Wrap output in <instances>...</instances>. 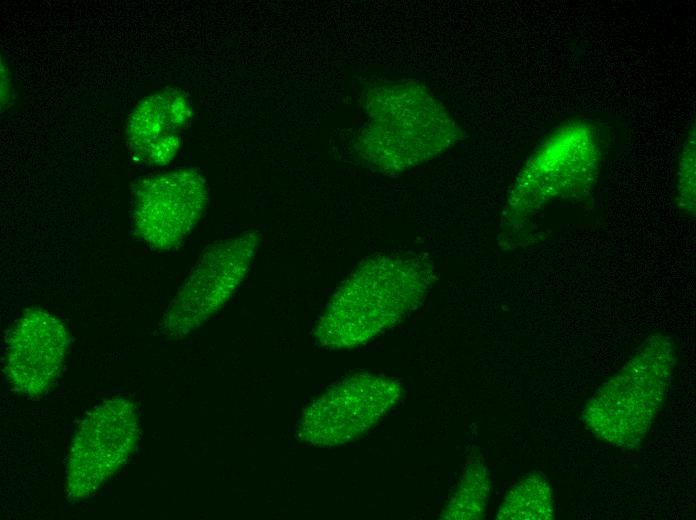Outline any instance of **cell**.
<instances>
[{"label":"cell","instance_id":"cell-7","mask_svg":"<svg viewBox=\"0 0 696 520\" xmlns=\"http://www.w3.org/2000/svg\"><path fill=\"white\" fill-rule=\"evenodd\" d=\"M552 140L531 159L515 186L510 208L516 214L573 197L595 181L598 152L591 132L563 129Z\"/></svg>","mask_w":696,"mask_h":520},{"label":"cell","instance_id":"cell-4","mask_svg":"<svg viewBox=\"0 0 696 520\" xmlns=\"http://www.w3.org/2000/svg\"><path fill=\"white\" fill-rule=\"evenodd\" d=\"M139 434L137 410L125 398L107 399L89 411L71 442L67 498L80 501L95 494L128 460Z\"/></svg>","mask_w":696,"mask_h":520},{"label":"cell","instance_id":"cell-10","mask_svg":"<svg viewBox=\"0 0 696 520\" xmlns=\"http://www.w3.org/2000/svg\"><path fill=\"white\" fill-rule=\"evenodd\" d=\"M496 519L552 520L555 504L552 489L539 474H530L518 481L506 494Z\"/></svg>","mask_w":696,"mask_h":520},{"label":"cell","instance_id":"cell-2","mask_svg":"<svg viewBox=\"0 0 696 520\" xmlns=\"http://www.w3.org/2000/svg\"><path fill=\"white\" fill-rule=\"evenodd\" d=\"M675 365L672 339L662 333L649 335L589 398L582 412L584 425L605 443L637 448L665 400Z\"/></svg>","mask_w":696,"mask_h":520},{"label":"cell","instance_id":"cell-12","mask_svg":"<svg viewBox=\"0 0 696 520\" xmlns=\"http://www.w3.org/2000/svg\"><path fill=\"white\" fill-rule=\"evenodd\" d=\"M694 146L690 145L688 151H684V157L681 162L679 190L682 199L681 205L687 210H692L694 207Z\"/></svg>","mask_w":696,"mask_h":520},{"label":"cell","instance_id":"cell-9","mask_svg":"<svg viewBox=\"0 0 696 520\" xmlns=\"http://www.w3.org/2000/svg\"><path fill=\"white\" fill-rule=\"evenodd\" d=\"M192 117L188 96L178 88H165L141 99L131 111L126 146L131 155L149 167L169 163L179 151L181 136Z\"/></svg>","mask_w":696,"mask_h":520},{"label":"cell","instance_id":"cell-3","mask_svg":"<svg viewBox=\"0 0 696 520\" xmlns=\"http://www.w3.org/2000/svg\"><path fill=\"white\" fill-rule=\"evenodd\" d=\"M259 242L258 232L247 231L209 246L168 305L161 332L183 337L217 312L245 279Z\"/></svg>","mask_w":696,"mask_h":520},{"label":"cell","instance_id":"cell-5","mask_svg":"<svg viewBox=\"0 0 696 520\" xmlns=\"http://www.w3.org/2000/svg\"><path fill=\"white\" fill-rule=\"evenodd\" d=\"M402 397V385L392 378L355 374L308 405L299 421L298 435L319 446L348 443L370 430Z\"/></svg>","mask_w":696,"mask_h":520},{"label":"cell","instance_id":"cell-11","mask_svg":"<svg viewBox=\"0 0 696 520\" xmlns=\"http://www.w3.org/2000/svg\"><path fill=\"white\" fill-rule=\"evenodd\" d=\"M490 493L487 467L481 459L473 458L465 468L460 483L450 497L441 519H480L486 509Z\"/></svg>","mask_w":696,"mask_h":520},{"label":"cell","instance_id":"cell-8","mask_svg":"<svg viewBox=\"0 0 696 520\" xmlns=\"http://www.w3.org/2000/svg\"><path fill=\"white\" fill-rule=\"evenodd\" d=\"M68 344V330L58 317L40 307L24 310L5 347V370L14 389L30 397L46 392L62 370Z\"/></svg>","mask_w":696,"mask_h":520},{"label":"cell","instance_id":"cell-13","mask_svg":"<svg viewBox=\"0 0 696 520\" xmlns=\"http://www.w3.org/2000/svg\"><path fill=\"white\" fill-rule=\"evenodd\" d=\"M12 94V81L7 66L1 60V106H6Z\"/></svg>","mask_w":696,"mask_h":520},{"label":"cell","instance_id":"cell-6","mask_svg":"<svg viewBox=\"0 0 696 520\" xmlns=\"http://www.w3.org/2000/svg\"><path fill=\"white\" fill-rule=\"evenodd\" d=\"M208 201L207 182L194 168L143 178L133 189L134 232L153 249L171 250L195 228Z\"/></svg>","mask_w":696,"mask_h":520},{"label":"cell","instance_id":"cell-1","mask_svg":"<svg viewBox=\"0 0 696 520\" xmlns=\"http://www.w3.org/2000/svg\"><path fill=\"white\" fill-rule=\"evenodd\" d=\"M433 268L418 256L376 255L337 288L319 317L314 338L328 349L352 348L402 321L421 303Z\"/></svg>","mask_w":696,"mask_h":520}]
</instances>
